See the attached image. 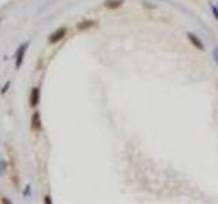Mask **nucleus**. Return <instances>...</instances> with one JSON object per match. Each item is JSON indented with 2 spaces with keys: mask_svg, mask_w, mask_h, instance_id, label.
Here are the masks:
<instances>
[{
  "mask_svg": "<svg viewBox=\"0 0 218 204\" xmlns=\"http://www.w3.org/2000/svg\"><path fill=\"white\" fill-rule=\"evenodd\" d=\"M187 38L191 41V44H192V45L195 46L196 49H199V50H204V45H203V42H202V41L199 40V38L196 37L195 34H192V33H188V34H187Z\"/></svg>",
  "mask_w": 218,
  "mask_h": 204,
  "instance_id": "423d86ee",
  "label": "nucleus"
},
{
  "mask_svg": "<svg viewBox=\"0 0 218 204\" xmlns=\"http://www.w3.org/2000/svg\"><path fill=\"white\" fill-rule=\"evenodd\" d=\"M40 102V89L38 87H33L31 92H30V106L34 108Z\"/></svg>",
  "mask_w": 218,
  "mask_h": 204,
  "instance_id": "39448f33",
  "label": "nucleus"
},
{
  "mask_svg": "<svg viewBox=\"0 0 218 204\" xmlns=\"http://www.w3.org/2000/svg\"><path fill=\"white\" fill-rule=\"evenodd\" d=\"M211 10H213V12H214V16L218 19V10H217V7H214V5H211Z\"/></svg>",
  "mask_w": 218,
  "mask_h": 204,
  "instance_id": "9b49d317",
  "label": "nucleus"
},
{
  "mask_svg": "<svg viewBox=\"0 0 218 204\" xmlns=\"http://www.w3.org/2000/svg\"><path fill=\"white\" fill-rule=\"evenodd\" d=\"M95 24V22L94 21H83V22H81V23H78V26H76V29L78 30H86V29H89V27H91V26H94Z\"/></svg>",
  "mask_w": 218,
  "mask_h": 204,
  "instance_id": "6e6552de",
  "label": "nucleus"
},
{
  "mask_svg": "<svg viewBox=\"0 0 218 204\" xmlns=\"http://www.w3.org/2000/svg\"><path fill=\"white\" fill-rule=\"evenodd\" d=\"M213 57H214V61L217 63V65H218V46H215V48L213 49Z\"/></svg>",
  "mask_w": 218,
  "mask_h": 204,
  "instance_id": "1a4fd4ad",
  "label": "nucleus"
},
{
  "mask_svg": "<svg viewBox=\"0 0 218 204\" xmlns=\"http://www.w3.org/2000/svg\"><path fill=\"white\" fill-rule=\"evenodd\" d=\"M44 201H45L46 204H51L52 203V200H51V197H49V196H45V197H44Z\"/></svg>",
  "mask_w": 218,
  "mask_h": 204,
  "instance_id": "f8f14e48",
  "label": "nucleus"
},
{
  "mask_svg": "<svg viewBox=\"0 0 218 204\" xmlns=\"http://www.w3.org/2000/svg\"><path fill=\"white\" fill-rule=\"evenodd\" d=\"M8 152V159H10V167H11V176L10 180L14 184L15 188H19V171H18V160H16V154L15 150L8 147L7 148Z\"/></svg>",
  "mask_w": 218,
  "mask_h": 204,
  "instance_id": "f257e3e1",
  "label": "nucleus"
},
{
  "mask_svg": "<svg viewBox=\"0 0 218 204\" xmlns=\"http://www.w3.org/2000/svg\"><path fill=\"white\" fill-rule=\"evenodd\" d=\"M0 201H2V203H7V204L11 203V200H7V197H2L0 199Z\"/></svg>",
  "mask_w": 218,
  "mask_h": 204,
  "instance_id": "ddd939ff",
  "label": "nucleus"
},
{
  "mask_svg": "<svg viewBox=\"0 0 218 204\" xmlns=\"http://www.w3.org/2000/svg\"><path fill=\"white\" fill-rule=\"evenodd\" d=\"M31 129L35 132H40L41 131V116L40 112H34L31 116Z\"/></svg>",
  "mask_w": 218,
  "mask_h": 204,
  "instance_id": "20e7f679",
  "label": "nucleus"
},
{
  "mask_svg": "<svg viewBox=\"0 0 218 204\" xmlns=\"http://www.w3.org/2000/svg\"><path fill=\"white\" fill-rule=\"evenodd\" d=\"M27 46H29V42H25L19 46V49L16 50V54H15V68H19L23 63V57H25V53L27 50Z\"/></svg>",
  "mask_w": 218,
  "mask_h": 204,
  "instance_id": "f03ea898",
  "label": "nucleus"
},
{
  "mask_svg": "<svg viewBox=\"0 0 218 204\" xmlns=\"http://www.w3.org/2000/svg\"><path fill=\"white\" fill-rule=\"evenodd\" d=\"M123 3H124V0H105L104 5H105L106 8H109V10H116Z\"/></svg>",
  "mask_w": 218,
  "mask_h": 204,
  "instance_id": "0eeeda50",
  "label": "nucleus"
},
{
  "mask_svg": "<svg viewBox=\"0 0 218 204\" xmlns=\"http://www.w3.org/2000/svg\"><path fill=\"white\" fill-rule=\"evenodd\" d=\"M8 86H10V82H7V83H5L4 86H3V89H2V94H5V92H7Z\"/></svg>",
  "mask_w": 218,
  "mask_h": 204,
  "instance_id": "9d476101",
  "label": "nucleus"
},
{
  "mask_svg": "<svg viewBox=\"0 0 218 204\" xmlns=\"http://www.w3.org/2000/svg\"><path fill=\"white\" fill-rule=\"evenodd\" d=\"M65 34H67V27H59L56 31L52 33V34L49 35V44L59 42L60 40H63V38H64Z\"/></svg>",
  "mask_w": 218,
  "mask_h": 204,
  "instance_id": "7ed1b4c3",
  "label": "nucleus"
}]
</instances>
